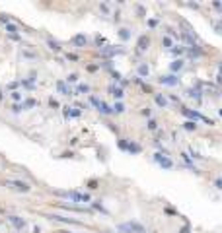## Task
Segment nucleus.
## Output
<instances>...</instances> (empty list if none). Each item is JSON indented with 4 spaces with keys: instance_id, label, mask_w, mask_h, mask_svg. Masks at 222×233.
I'll use <instances>...</instances> for the list:
<instances>
[{
    "instance_id": "nucleus-10",
    "label": "nucleus",
    "mask_w": 222,
    "mask_h": 233,
    "mask_svg": "<svg viewBox=\"0 0 222 233\" xmlns=\"http://www.w3.org/2000/svg\"><path fill=\"white\" fill-rule=\"evenodd\" d=\"M148 43H150V41H148V37H140V39H138V49H140V51H144Z\"/></svg>"
},
{
    "instance_id": "nucleus-9",
    "label": "nucleus",
    "mask_w": 222,
    "mask_h": 233,
    "mask_svg": "<svg viewBox=\"0 0 222 233\" xmlns=\"http://www.w3.org/2000/svg\"><path fill=\"white\" fill-rule=\"evenodd\" d=\"M187 95L193 97V99H201V91H199V88H191V90L187 91Z\"/></svg>"
},
{
    "instance_id": "nucleus-19",
    "label": "nucleus",
    "mask_w": 222,
    "mask_h": 233,
    "mask_svg": "<svg viewBox=\"0 0 222 233\" xmlns=\"http://www.w3.org/2000/svg\"><path fill=\"white\" fill-rule=\"evenodd\" d=\"M6 29H8L10 33H16V31H18V27H16V26H12V23H8V26H6Z\"/></svg>"
},
{
    "instance_id": "nucleus-18",
    "label": "nucleus",
    "mask_w": 222,
    "mask_h": 233,
    "mask_svg": "<svg viewBox=\"0 0 222 233\" xmlns=\"http://www.w3.org/2000/svg\"><path fill=\"white\" fill-rule=\"evenodd\" d=\"M138 72H140L142 76H144V74H148V66H146V64H142L140 68H138Z\"/></svg>"
},
{
    "instance_id": "nucleus-12",
    "label": "nucleus",
    "mask_w": 222,
    "mask_h": 233,
    "mask_svg": "<svg viewBox=\"0 0 222 233\" xmlns=\"http://www.w3.org/2000/svg\"><path fill=\"white\" fill-rule=\"evenodd\" d=\"M57 88H59V91H60V93H65V95H68V93H70V91H68V88H66L62 82H59V84H57Z\"/></svg>"
},
{
    "instance_id": "nucleus-16",
    "label": "nucleus",
    "mask_w": 222,
    "mask_h": 233,
    "mask_svg": "<svg viewBox=\"0 0 222 233\" xmlns=\"http://www.w3.org/2000/svg\"><path fill=\"white\" fill-rule=\"evenodd\" d=\"M119 35H121V39H129V37H131L129 29H121V31H119Z\"/></svg>"
},
{
    "instance_id": "nucleus-2",
    "label": "nucleus",
    "mask_w": 222,
    "mask_h": 233,
    "mask_svg": "<svg viewBox=\"0 0 222 233\" xmlns=\"http://www.w3.org/2000/svg\"><path fill=\"white\" fill-rule=\"evenodd\" d=\"M119 231L121 233H144V227L140 223H123V225H119Z\"/></svg>"
},
{
    "instance_id": "nucleus-15",
    "label": "nucleus",
    "mask_w": 222,
    "mask_h": 233,
    "mask_svg": "<svg viewBox=\"0 0 222 233\" xmlns=\"http://www.w3.org/2000/svg\"><path fill=\"white\" fill-rule=\"evenodd\" d=\"M181 68H183V62H181V60H176V62L171 64V70H181Z\"/></svg>"
},
{
    "instance_id": "nucleus-6",
    "label": "nucleus",
    "mask_w": 222,
    "mask_h": 233,
    "mask_svg": "<svg viewBox=\"0 0 222 233\" xmlns=\"http://www.w3.org/2000/svg\"><path fill=\"white\" fill-rule=\"evenodd\" d=\"M156 159H158V163H160L162 167H166V169H170L171 165H173V163H171L170 159H168V157H164L162 154H156Z\"/></svg>"
},
{
    "instance_id": "nucleus-11",
    "label": "nucleus",
    "mask_w": 222,
    "mask_h": 233,
    "mask_svg": "<svg viewBox=\"0 0 222 233\" xmlns=\"http://www.w3.org/2000/svg\"><path fill=\"white\" fill-rule=\"evenodd\" d=\"M109 90H111V93L117 97V99H121V97H123V90H121V88H109Z\"/></svg>"
},
{
    "instance_id": "nucleus-8",
    "label": "nucleus",
    "mask_w": 222,
    "mask_h": 233,
    "mask_svg": "<svg viewBox=\"0 0 222 233\" xmlns=\"http://www.w3.org/2000/svg\"><path fill=\"white\" fill-rule=\"evenodd\" d=\"M72 43H74V45H78V47H84L86 43H88V39H86L84 35H76V37L72 39Z\"/></svg>"
},
{
    "instance_id": "nucleus-14",
    "label": "nucleus",
    "mask_w": 222,
    "mask_h": 233,
    "mask_svg": "<svg viewBox=\"0 0 222 233\" xmlns=\"http://www.w3.org/2000/svg\"><path fill=\"white\" fill-rule=\"evenodd\" d=\"M156 103L160 105V107H166V105H168V101H166V97H162V95H156Z\"/></svg>"
},
{
    "instance_id": "nucleus-22",
    "label": "nucleus",
    "mask_w": 222,
    "mask_h": 233,
    "mask_svg": "<svg viewBox=\"0 0 222 233\" xmlns=\"http://www.w3.org/2000/svg\"><path fill=\"white\" fill-rule=\"evenodd\" d=\"M80 111H68V116H78Z\"/></svg>"
},
{
    "instance_id": "nucleus-25",
    "label": "nucleus",
    "mask_w": 222,
    "mask_h": 233,
    "mask_svg": "<svg viewBox=\"0 0 222 233\" xmlns=\"http://www.w3.org/2000/svg\"><path fill=\"white\" fill-rule=\"evenodd\" d=\"M148 128H156V121H150V123H148Z\"/></svg>"
},
{
    "instance_id": "nucleus-5",
    "label": "nucleus",
    "mask_w": 222,
    "mask_h": 233,
    "mask_svg": "<svg viewBox=\"0 0 222 233\" xmlns=\"http://www.w3.org/2000/svg\"><path fill=\"white\" fill-rule=\"evenodd\" d=\"M160 84H166V85H176L179 84V78L173 76V74H170V76H162L160 78Z\"/></svg>"
},
{
    "instance_id": "nucleus-29",
    "label": "nucleus",
    "mask_w": 222,
    "mask_h": 233,
    "mask_svg": "<svg viewBox=\"0 0 222 233\" xmlns=\"http://www.w3.org/2000/svg\"><path fill=\"white\" fill-rule=\"evenodd\" d=\"M62 233H65V231H62Z\"/></svg>"
},
{
    "instance_id": "nucleus-27",
    "label": "nucleus",
    "mask_w": 222,
    "mask_h": 233,
    "mask_svg": "<svg viewBox=\"0 0 222 233\" xmlns=\"http://www.w3.org/2000/svg\"><path fill=\"white\" fill-rule=\"evenodd\" d=\"M181 233H189V227H183V231Z\"/></svg>"
},
{
    "instance_id": "nucleus-7",
    "label": "nucleus",
    "mask_w": 222,
    "mask_h": 233,
    "mask_svg": "<svg viewBox=\"0 0 222 233\" xmlns=\"http://www.w3.org/2000/svg\"><path fill=\"white\" fill-rule=\"evenodd\" d=\"M10 221H12L14 225L18 227V229H22V227H26V221L22 220V218H18V216H10Z\"/></svg>"
},
{
    "instance_id": "nucleus-21",
    "label": "nucleus",
    "mask_w": 222,
    "mask_h": 233,
    "mask_svg": "<svg viewBox=\"0 0 222 233\" xmlns=\"http://www.w3.org/2000/svg\"><path fill=\"white\" fill-rule=\"evenodd\" d=\"M76 80H78L76 74H70V76H68V82H76Z\"/></svg>"
},
{
    "instance_id": "nucleus-23",
    "label": "nucleus",
    "mask_w": 222,
    "mask_h": 233,
    "mask_svg": "<svg viewBox=\"0 0 222 233\" xmlns=\"http://www.w3.org/2000/svg\"><path fill=\"white\" fill-rule=\"evenodd\" d=\"M49 45H51V49H55V51H59V49H60V47L57 45V43H53V41H51V43H49Z\"/></svg>"
},
{
    "instance_id": "nucleus-4",
    "label": "nucleus",
    "mask_w": 222,
    "mask_h": 233,
    "mask_svg": "<svg viewBox=\"0 0 222 233\" xmlns=\"http://www.w3.org/2000/svg\"><path fill=\"white\" fill-rule=\"evenodd\" d=\"M183 115H187V116H191L193 121H205V123H210L212 124V121H209L207 116H203V115H199V113H195V111H189V109H183Z\"/></svg>"
},
{
    "instance_id": "nucleus-1",
    "label": "nucleus",
    "mask_w": 222,
    "mask_h": 233,
    "mask_svg": "<svg viewBox=\"0 0 222 233\" xmlns=\"http://www.w3.org/2000/svg\"><path fill=\"white\" fill-rule=\"evenodd\" d=\"M59 196H65V198H70L74 202H88L90 196L88 194H82V192H74V190H68V192H57Z\"/></svg>"
},
{
    "instance_id": "nucleus-26",
    "label": "nucleus",
    "mask_w": 222,
    "mask_h": 233,
    "mask_svg": "<svg viewBox=\"0 0 222 233\" xmlns=\"http://www.w3.org/2000/svg\"><path fill=\"white\" fill-rule=\"evenodd\" d=\"M216 187H218V188H222V179H216Z\"/></svg>"
},
{
    "instance_id": "nucleus-17",
    "label": "nucleus",
    "mask_w": 222,
    "mask_h": 233,
    "mask_svg": "<svg viewBox=\"0 0 222 233\" xmlns=\"http://www.w3.org/2000/svg\"><path fill=\"white\" fill-rule=\"evenodd\" d=\"M162 45H164V47H168V49H170V47H171V41H170V39H168V37H164V39H162Z\"/></svg>"
},
{
    "instance_id": "nucleus-20",
    "label": "nucleus",
    "mask_w": 222,
    "mask_h": 233,
    "mask_svg": "<svg viewBox=\"0 0 222 233\" xmlns=\"http://www.w3.org/2000/svg\"><path fill=\"white\" fill-rule=\"evenodd\" d=\"M185 128H187V130H193V128H195V123H193V121H189V123H185Z\"/></svg>"
},
{
    "instance_id": "nucleus-3",
    "label": "nucleus",
    "mask_w": 222,
    "mask_h": 233,
    "mask_svg": "<svg viewBox=\"0 0 222 233\" xmlns=\"http://www.w3.org/2000/svg\"><path fill=\"white\" fill-rule=\"evenodd\" d=\"M10 188H16V190H20V192H27L29 190V187H27L26 183H22V181H8L6 183Z\"/></svg>"
},
{
    "instance_id": "nucleus-13",
    "label": "nucleus",
    "mask_w": 222,
    "mask_h": 233,
    "mask_svg": "<svg viewBox=\"0 0 222 233\" xmlns=\"http://www.w3.org/2000/svg\"><path fill=\"white\" fill-rule=\"evenodd\" d=\"M98 109L101 111V113H105V115H107V113H111V109H109V107H107V105L103 103V101H99V107H98Z\"/></svg>"
},
{
    "instance_id": "nucleus-24",
    "label": "nucleus",
    "mask_w": 222,
    "mask_h": 233,
    "mask_svg": "<svg viewBox=\"0 0 222 233\" xmlns=\"http://www.w3.org/2000/svg\"><path fill=\"white\" fill-rule=\"evenodd\" d=\"M115 111H117V113H121V111H123V105L117 103V105H115Z\"/></svg>"
},
{
    "instance_id": "nucleus-28",
    "label": "nucleus",
    "mask_w": 222,
    "mask_h": 233,
    "mask_svg": "<svg viewBox=\"0 0 222 233\" xmlns=\"http://www.w3.org/2000/svg\"><path fill=\"white\" fill-rule=\"evenodd\" d=\"M218 84L222 85V74H220V76H218Z\"/></svg>"
}]
</instances>
